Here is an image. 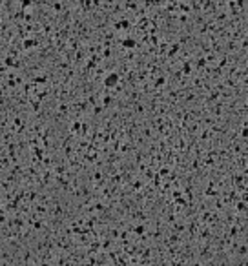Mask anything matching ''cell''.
<instances>
[{"label":"cell","mask_w":248,"mask_h":266,"mask_svg":"<svg viewBox=\"0 0 248 266\" xmlns=\"http://www.w3.org/2000/svg\"><path fill=\"white\" fill-rule=\"evenodd\" d=\"M104 84H106L108 87H113V86H117V84H119V75H117V73H110V75L106 77Z\"/></svg>","instance_id":"6da1fadb"}]
</instances>
